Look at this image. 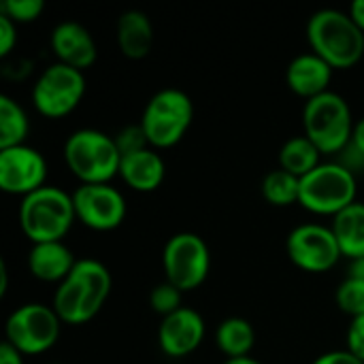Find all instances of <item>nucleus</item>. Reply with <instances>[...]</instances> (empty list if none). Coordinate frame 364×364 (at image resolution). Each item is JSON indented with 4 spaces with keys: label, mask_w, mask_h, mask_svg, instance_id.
I'll return each mask as SVG.
<instances>
[{
    "label": "nucleus",
    "mask_w": 364,
    "mask_h": 364,
    "mask_svg": "<svg viewBox=\"0 0 364 364\" xmlns=\"http://www.w3.org/2000/svg\"><path fill=\"white\" fill-rule=\"evenodd\" d=\"M350 145H352V147H354V149H356V151H358V154L364 158V117H360V119L356 122Z\"/></svg>",
    "instance_id": "obj_33"
},
{
    "label": "nucleus",
    "mask_w": 364,
    "mask_h": 364,
    "mask_svg": "<svg viewBox=\"0 0 364 364\" xmlns=\"http://www.w3.org/2000/svg\"><path fill=\"white\" fill-rule=\"evenodd\" d=\"M64 162L81 183H111L119 175L122 151L115 136L96 130H75L64 143Z\"/></svg>",
    "instance_id": "obj_4"
},
{
    "label": "nucleus",
    "mask_w": 364,
    "mask_h": 364,
    "mask_svg": "<svg viewBox=\"0 0 364 364\" xmlns=\"http://www.w3.org/2000/svg\"><path fill=\"white\" fill-rule=\"evenodd\" d=\"M115 38H117V47L122 55H126L128 60L147 58L156 38L149 15L139 9L124 11L117 19Z\"/></svg>",
    "instance_id": "obj_19"
},
{
    "label": "nucleus",
    "mask_w": 364,
    "mask_h": 364,
    "mask_svg": "<svg viewBox=\"0 0 364 364\" xmlns=\"http://www.w3.org/2000/svg\"><path fill=\"white\" fill-rule=\"evenodd\" d=\"M348 277H356V279H363L364 282V256L363 258H358V260H352V262H350Z\"/></svg>",
    "instance_id": "obj_35"
},
{
    "label": "nucleus",
    "mask_w": 364,
    "mask_h": 364,
    "mask_svg": "<svg viewBox=\"0 0 364 364\" xmlns=\"http://www.w3.org/2000/svg\"><path fill=\"white\" fill-rule=\"evenodd\" d=\"M311 364H364L363 360H358L354 354H350L348 350H331L320 354Z\"/></svg>",
    "instance_id": "obj_31"
},
{
    "label": "nucleus",
    "mask_w": 364,
    "mask_h": 364,
    "mask_svg": "<svg viewBox=\"0 0 364 364\" xmlns=\"http://www.w3.org/2000/svg\"><path fill=\"white\" fill-rule=\"evenodd\" d=\"M47 186V162L30 145L0 149V190L26 198Z\"/></svg>",
    "instance_id": "obj_13"
},
{
    "label": "nucleus",
    "mask_w": 364,
    "mask_h": 364,
    "mask_svg": "<svg viewBox=\"0 0 364 364\" xmlns=\"http://www.w3.org/2000/svg\"><path fill=\"white\" fill-rule=\"evenodd\" d=\"M62 331V320L51 305L26 303L9 314L4 322V341L23 356H38L49 352Z\"/></svg>",
    "instance_id": "obj_8"
},
{
    "label": "nucleus",
    "mask_w": 364,
    "mask_h": 364,
    "mask_svg": "<svg viewBox=\"0 0 364 364\" xmlns=\"http://www.w3.org/2000/svg\"><path fill=\"white\" fill-rule=\"evenodd\" d=\"M51 364H60V363H51Z\"/></svg>",
    "instance_id": "obj_38"
},
{
    "label": "nucleus",
    "mask_w": 364,
    "mask_h": 364,
    "mask_svg": "<svg viewBox=\"0 0 364 364\" xmlns=\"http://www.w3.org/2000/svg\"><path fill=\"white\" fill-rule=\"evenodd\" d=\"M354 115L348 100L337 92H326L303 107L305 136L322 151V156H339L352 141Z\"/></svg>",
    "instance_id": "obj_6"
},
{
    "label": "nucleus",
    "mask_w": 364,
    "mask_h": 364,
    "mask_svg": "<svg viewBox=\"0 0 364 364\" xmlns=\"http://www.w3.org/2000/svg\"><path fill=\"white\" fill-rule=\"evenodd\" d=\"M335 239L339 243V250L343 258L358 260L364 256V203L356 200L348 209H343L339 215L333 218L331 224Z\"/></svg>",
    "instance_id": "obj_20"
},
{
    "label": "nucleus",
    "mask_w": 364,
    "mask_h": 364,
    "mask_svg": "<svg viewBox=\"0 0 364 364\" xmlns=\"http://www.w3.org/2000/svg\"><path fill=\"white\" fill-rule=\"evenodd\" d=\"M0 364H23V354L17 352L11 343L0 346Z\"/></svg>",
    "instance_id": "obj_32"
},
{
    "label": "nucleus",
    "mask_w": 364,
    "mask_h": 364,
    "mask_svg": "<svg viewBox=\"0 0 364 364\" xmlns=\"http://www.w3.org/2000/svg\"><path fill=\"white\" fill-rule=\"evenodd\" d=\"M119 177L130 190L139 194H149L164 183L166 164L154 147H145L122 156Z\"/></svg>",
    "instance_id": "obj_17"
},
{
    "label": "nucleus",
    "mask_w": 364,
    "mask_h": 364,
    "mask_svg": "<svg viewBox=\"0 0 364 364\" xmlns=\"http://www.w3.org/2000/svg\"><path fill=\"white\" fill-rule=\"evenodd\" d=\"M51 51L60 64L77 70H87L98 58V49L90 30L79 21H60L49 36Z\"/></svg>",
    "instance_id": "obj_15"
},
{
    "label": "nucleus",
    "mask_w": 364,
    "mask_h": 364,
    "mask_svg": "<svg viewBox=\"0 0 364 364\" xmlns=\"http://www.w3.org/2000/svg\"><path fill=\"white\" fill-rule=\"evenodd\" d=\"M320 164H322V151L305 134L288 139L279 149V168L299 179L307 177Z\"/></svg>",
    "instance_id": "obj_22"
},
{
    "label": "nucleus",
    "mask_w": 364,
    "mask_h": 364,
    "mask_svg": "<svg viewBox=\"0 0 364 364\" xmlns=\"http://www.w3.org/2000/svg\"><path fill=\"white\" fill-rule=\"evenodd\" d=\"M307 43L333 70L354 68L364 58V32L341 9H320L307 21Z\"/></svg>",
    "instance_id": "obj_2"
},
{
    "label": "nucleus",
    "mask_w": 364,
    "mask_h": 364,
    "mask_svg": "<svg viewBox=\"0 0 364 364\" xmlns=\"http://www.w3.org/2000/svg\"><path fill=\"white\" fill-rule=\"evenodd\" d=\"M348 13L352 15V19L358 23V28L364 32V0H354L348 9Z\"/></svg>",
    "instance_id": "obj_34"
},
{
    "label": "nucleus",
    "mask_w": 364,
    "mask_h": 364,
    "mask_svg": "<svg viewBox=\"0 0 364 364\" xmlns=\"http://www.w3.org/2000/svg\"><path fill=\"white\" fill-rule=\"evenodd\" d=\"M30 134V119L23 107L2 94L0 96V149L26 145V139Z\"/></svg>",
    "instance_id": "obj_23"
},
{
    "label": "nucleus",
    "mask_w": 364,
    "mask_h": 364,
    "mask_svg": "<svg viewBox=\"0 0 364 364\" xmlns=\"http://www.w3.org/2000/svg\"><path fill=\"white\" fill-rule=\"evenodd\" d=\"M262 198L273 205V207H290V205H299V196H301V179L275 168L269 171L262 179Z\"/></svg>",
    "instance_id": "obj_24"
},
{
    "label": "nucleus",
    "mask_w": 364,
    "mask_h": 364,
    "mask_svg": "<svg viewBox=\"0 0 364 364\" xmlns=\"http://www.w3.org/2000/svg\"><path fill=\"white\" fill-rule=\"evenodd\" d=\"M337 307L352 320L364 316V282L356 277H346L335 290Z\"/></svg>",
    "instance_id": "obj_25"
},
{
    "label": "nucleus",
    "mask_w": 364,
    "mask_h": 364,
    "mask_svg": "<svg viewBox=\"0 0 364 364\" xmlns=\"http://www.w3.org/2000/svg\"><path fill=\"white\" fill-rule=\"evenodd\" d=\"M75 215L94 232H111L126 220V198L111 183H79L73 192Z\"/></svg>",
    "instance_id": "obj_12"
},
{
    "label": "nucleus",
    "mask_w": 364,
    "mask_h": 364,
    "mask_svg": "<svg viewBox=\"0 0 364 364\" xmlns=\"http://www.w3.org/2000/svg\"><path fill=\"white\" fill-rule=\"evenodd\" d=\"M17 45V23L0 15V55L6 58Z\"/></svg>",
    "instance_id": "obj_30"
},
{
    "label": "nucleus",
    "mask_w": 364,
    "mask_h": 364,
    "mask_svg": "<svg viewBox=\"0 0 364 364\" xmlns=\"http://www.w3.org/2000/svg\"><path fill=\"white\" fill-rule=\"evenodd\" d=\"M45 11L43 0H4L0 4V15L9 17L13 23H32L36 21Z\"/></svg>",
    "instance_id": "obj_27"
},
{
    "label": "nucleus",
    "mask_w": 364,
    "mask_h": 364,
    "mask_svg": "<svg viewBox=\"0 0 364 364\" xmlns=\"http://www.w3.org/2000/svg\"><path fill=\"white\" fill-rule=\"evenodd\" d=\"M222 364H262L260 360L252 358V356H245V358H230V360H224Z\"/></svg>",
    "instance_id": "obj_37"
},
{
    "label": "nucleus",
    "mask_w": 364,
    "mask_h": 364,
    "mask_svg": "<svg viewBox=\"0 0 364 364\" xmlns=\"http://www.w3.org/2000/svg\"><path fill=\"white\" fill-rule=\"evenodd\" d=\"M205 335V318L192 307H181L179 311L162 318L158 326V346L168 358H186L200 348Z\"/></svg>",
    "instance_id": "obj_14"
},
{
    "label": "nucleus",
    "mask_w": 364,
    "mask_h": 364,
    "mask_svg": "<svg viewBox=\"0 0 364 364\" xmlns=\"http://www.w3.org/2000/svg\"><path fill=\"white\" fill-rule=\"evenodd\" d=\"M115 143H117L122 156L149 147V143H147V139H145V132H143V128H141V124L124 126V128L115 134Z\"/></svg>",
    "instance_id": "obj_28"
},
{
    "label": "nucleus",
    "mask_w": 364,
    "mask_h": 364,
    "mask_svg": "<svg viewBox=\"0 0 364 364\" xmlns=\"http://www.w3.org/2000/svg\"><path fill=\"white\" fill-rule=\"evenodd\" d=\"M181 299H183V292L179 288H175L168 282H162L149 292V307H151L154 314L166 318V316H171V314H175V311H179L183 307Z\"/></svg>",
    "instance_id": "obj_26"
},
{
    "label": "nucleus",
    "mask_w": 364,
    "mask_h": 364,
    "mask_svg": "<svg viewBox=\"0 0 364 364\" xmlns=\"http://www.w3.org/2000/svg\"><path fill=\"white\" fill-rule=\"evenodd\" d=\"M333 81V66L324 62L314 51L299 53L286 66V85L299 98L314 100L326 92H331Z\"/></svg>",
    "instance_id": "obj_16"
},
{
    "label": "nucleus",
    "mask_w": 364,
    "mask_h": 364,
    "mask_svg": "<svg viewBox=\"0 0 364 364\" xmlns=\"http://www.w3.org/2000/svg\"><path fill=\"white\" fill-rule=\"evenodd\" d=\"M9 290V269H6V262L0 260V296H4Z\"/></svg>",
    "instance_id": "obj_36"
},
{
    "label": "nucleus",
    "mask_w": 364,
    "mask_h": 364,
    "mask_svg": "<svg viewBox=\"0 0 364 364\" xmlns=\"http://www.w3.org/2000/svg\"><path fill=\"white\" fill-rule=\"evenodd\" d=\"M75 203L73 194L58 186H45L30 196L21 198L19 205V226L23 237L36 243L64 241L75 226Z\"/></svg>",
    "instance_id": "obj_3"
},
{
    "label": "nucleus",
    "mask_w": 364,
    "mask_h": 364,
    "mask_svg": "<svg viewBox=\"0 0 364 364\" xmlns=\"http://www.w3.org/2000/svg\"><path fill=\"white\" fill-rule=\"evenodd\" d=\"M358 179L337 160L322 162L316 171L301 179L299 205L314 215L335 218L356 203Z\"/></svg>",
    "instance_id": "obj_7"
},
{
    "label": "nucleus",
    "mask_w": 364,
    "mask_h": 364,
    "mask_svg": "<svg viewBox=\"0 0 364 364\" xmlns=\"http://www.w3.org/2000/svg\"><path fill=\"white\" fill-rule=\"evenodd\" d=\"M77 258L64 241L36 243L28 252V271L45 284H62L75 269Z\"/></svg>",
    "instance_id": "obj_18"
},
{
    "label": "nucleus",
    "mask_w": 364,
    "mask_h": 364,
    "mask_svg": "<svg viewBox=\"0 0 364 364\" xmlns=\"http://www.w3.org/2000/svg\"><path fill=\"white\" fill-rule=\"evenodd\" d=\"M113 288L109 269L94 258L77 260L70 275L58 286L51 307L62 324L81 326L92 322L105 307Z\"/></svg>",
    "instance_id": "obj_1"
},
{
    "label": "nucleus",
    "mask_w": 364,
    "mask_h": 364,
    "mask_svg": "<svg viewBox=\"0 0 364 364\" xmlns=\"http://www.w3.org/2000/svg\"><path fill=\"white\" fill-rule=\"evenodd\" d=\"M85 90L87 83L81 70L53 62L36 77L32 85V102L43 117L62 119L81 105Z\"/></svg>",
    "instance_id": "obj_10"
},
{
    "label": "nucleus",
    "mask_w": 364,
    "mask_h": 364,
    "mask_svg": "<svg viewBox=\"0 0 364 364\" xmlns=\"http://www.w3.org/2000/svg\"><path fill=\"white\" fill-rule=\"evenodd\" d=\"M164 282L173 284L181 292L200 288L211 271V252L207 241L196 232L173 235L162 250Z\"/></svg>",
    "instance_id": "obj_9"
},
{
    "label": "nucleus",
    "mask_w": 364,
    "mask_h": 364,
    "mask_svg": "<svg viewBox=\"0 0 364 364\" xmlns=\"http://www.w3.org/2000/svg\"><path fill=\"white\" fill-rule=\"evenodd\" d=\"M194 122V102L179 87L158 90L141 113V128L149 147L171 149L183 141Z\"/></svg>",
    "instance_id": "obj_5"
},
{
    "label": "nucleus",
    "mask_w": 364,
    "mask_h": 364,
    "mask_svg": "<svg viewBox=\"0 0 364 364\" xmlns=\"http://www.w3.org/2000/svg\"><path fill=\"white\" fill-rule=\"evenodd\" d=\"M350 354H354L358 360L364 363V316H358L348 326V348Z\"/></svg>",
    "instance_id": "obj_29"
},
{
    "label": "nucleus",
    "mask_w": 364,
    "mask_h": 364,
    "mask_svg": "<svg viewBox=\"0 0 364 364\" xmlns=\"http://www.w3.org/2000/svg\"><path fill=\"white\" fill-rule=\"evenodd\" d=\"M256 346V331L250 320L232 316L218 324L215 328V348L230 358H245Z\"/></svg>",
    "instance_id": "obj_21"
},
{
    "label": "nucleus",
    "mask_w": 364,
    "mask_h": 364,
    "mask_svg": "<svg viewBox=\"0 0 364 364\" xmlns=\"http://www.w3.org/2000/svg\"><path fill=\"white\" fill-rule=\"evenodd\" d=\"M286 254L290 262L305 273H326L343 258L333 228L311 222L288 232Z\"/></svg>",
    "instance_id": "obj_11"
}]
</instances>
